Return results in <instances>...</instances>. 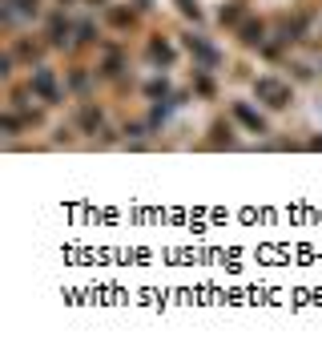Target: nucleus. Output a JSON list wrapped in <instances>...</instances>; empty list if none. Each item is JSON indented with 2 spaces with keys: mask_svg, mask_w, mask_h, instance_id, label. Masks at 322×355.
<instances>
[{
  "mask_svg": "<svg viewBox=\"0 0 322 355\" xmlns=\"http://www.w3.org/2000/svg\"><path fill=\"white\" fill-rule=\"evenodd\" d=\"M254 93L270 105V110H286L290 101H294V89L286 85L282 77H274V73H262V77H254Z\"/></svg>",
  "mask_w": 322,
  "mask_h": 355,
  "instance_id": "nucleus-1",
  "label": "nucleus"
},
{
  "mask_svg": "<svg viewBox=\"0 0 322 355\" xmlns=\"http://www.w3.org/2000/svg\"><path fill=\"white\" fill-rule=\"evenodd\" d=\"M28 93H33L37 101H44V105H57L64 97V85H57V73L48 65H37L28 73Z\"/></svg>",
  "mask_w": 322,
  "mask_h": 355,
  "instance_id": "nucleus-2",
  "label": "nucleus"
},
{
  "mask_svg": "<svg viewBox=\"0 0 322 355\" xmlns=\"http://www.w3.org/2000/svg\"><path fill=\"white\" fill-rule=\"evenodd\" d=\"M77 28H73V21L64 17V8H53L48 12V21H44V41H48V49H69V37H73Z\"/></svg>",
  "mask_w": 322,
  "mask_h": 355,
  "instance_id": "nucleus-3",
  "label": "nucleus"
},
{
  "mask_svg": "<svg viewBox=\"0 0 322 355\" xmlns=\"http://www.w3.org/2000/svg\"><path fill=\"white\" fill-rule=\"evenodd\" d=\"M44 49H48V41H21V37H12V41H8V53H12V57H21L28 69H37L44 61Z\"/></svg>",
  "mask_w": 322,
  "mask_h": 355,
  "instance_id": "nucleus-4",
  "label": "nucleus"
},
{
  "mask_svg": "<svg viewBox=\"0 0 322 355\" xmlns=\"http://www.w3.org/2000/svg\"><path fill=\"white\" fill-rule=\"evenodd\" d=\"M101 121H105V110H101L97 101H81V105H77V125H81L85 133H97Z\"/></svg>",
  "mask_w": 322,
  "mask_h": 355,
  "instance_id": "nucleus-5",
  "label": "nucleus"
},
{
  "mask_svg": "<svg viewBox=\"0 0 322 355\" xmlns=\"http://www.w3.org/2000/svg\"><path fill=\"white\" fill-rule=\"evenodd\" d=\"M186 49H190L193 57L202 61L197 69H214L217 65V49H214V44H206L202 37H193V33H190V37H186Z\"/></svg>",
  "mask_w": 322,
  "mask_h": 355,
  "instance_id": "nucleus-6",
  "label": "nucleus"
},
{
  "mask_svg": "<svg viewBox=\"0 0 322 355\" xmlns=\"http://www.w3.org/2000/svg\"><path fill=\"white\" fill-rule=\"evenodd\" d=\"M238 41L246 44V49H262L266 44V21H246L238 28Z\"/></svg>",
  "mask_w": 322,
  "mask_h": 355,
  "instance_id": "nucleus-7",
  "label": "nucleus"
},
{
  "mask_svg": "<svg viewBox=\"0 0 322 355\" xmlns=\"http://www.w3.org/2000/svg\"><path fill=\"white\" fill-rule=\"evenodd\" d=\"M129 61H125V49H109L105 57H101V73H97V77H117V73H121V69H125Z\"/></svg>",
  "mask_w": 322,
  "mask_h": 355,
  "instance_id": "nucleus-8",
  "label": "nucleus"
},
{
  "mask_svg": "<svg viewBox=\"0 0 322 355\" xmlns=\"http://www.w3.org/2000/svg\"><path fill=\"white\" fill-rule=\"evenodd\" d=\"M150 61H161V69H170L173 61H177V49H173L170 41H157V37H150Z\"/></svg>",
  "mask_w": 322,
  "mask_h": 355,
  "instance_id": "nucleus-9",
  "label": "nucleus"
},
{
  "mask_svg": "<svg viewBox=\"0 0 322 355\" xmlns=\"http://www.w3.org/2000/svg\"><path fill=\"white\" fill-rule=\"evenodd\" d=\"M242 17H246V0H230V4L222 8V17H217V21H222V28H238Z\"/></svg>",
  "mask_w": 322,
  "mask_h": 355,
  "instance_id": "nucleus-10",
  "label": "nucleus"
},
{
  "mask_svg": "<svg viewBox=\"0 0 322 355\" xmlns=\"http://www.w3.org/2000/svg\"><path fill=\"white\" fill-rule=\"evenodd\" d=\"M234 113H238V117H242V121H246V125H250L254 133H266V117H262V113H254L250 105H246V101H238Z\"/></svg>",
  "mask_w": 322,
  "mask_h": 355,
  "instance_id": "nucleus-11",
  "label": "nucleus"
},
{
  "mask_svg": "<svg viewBox=\"0 0 322 355\" xmlns=\"http://www.w3.org/2000/svg\"><path fill=\"white\" fill-rule=\"evenodd\" d=\"M109 24L113 28H133L137 24V12L133 8H109Z\"/></svg>",
  "mask_w": 322,
  "mask_h": 355,
  "instance_id": "nucleus-12",
  "label": "nucleus"
},
{
  "mask_svg": "<svg viewBox=\"0 0 322 355\" xmlns=\"http://www.w3.org/2000/svg\"><path fill=\"white\" fill-rule=\"evenodd\" d=\"M93 73H97V69H93ZM93 73H89L85 65H77L73 69V77H69V89H73V93H85L89 81H93Z\"/></svg>",
  "mask_w": 322,
  "mask_h": 355,
  "instance_id": "nucleus-13",
  "label": "nucleus"
},
{
  "mask_svg": "<svg viewBox=\"0 0 322 355\" xmlns=\"http://www.w3.org/2000/svg\"><path fill=\"white\" fill-rule=\"evenodd\" d=\"M77 37H81V41H77L81 49H89V44H101V37H97V24H89V21L77 28Z\"/></svg>",
  "mask_w": 322,
  "mask_h": 355,
  "instance_id": "nucleus-14",
  "label": "nucleus"
},
{
  "mask_svg": "<svg viewBox=\"0 0 322 355\" xmlns=\"http://www.w3.org/2000/svg\"><path fill=\"white\" fill-rule=\"evenodd\" d=\"M8 4H12V8H21L24 17H37V12H41V0H8Z\"/></svg>",
  "mask_w": 322,
  "mask_h": 355,
  "instance_id": "nucleus-15",
  "label": "nucleus"
},
{
  "mask_svg": "<svg viewBox=\"0 0 322 355\" xmlns=\"http://www.w3.org/2000/svg\"><path fill=\"white\" fill-rule=\"evenodd\" d=\"M177 8H181L190 21H202V8H197V0H177Z\"/></svg>",
  "mask_w": 322,
  "mask_h": 355,
  "instance_id": "nucleus-16",
  "label": "nucleus"
},
{
  "mask_svg": "<svg viewBox=\"0 0 322 355\" xmlns=\"http://www.w3.org/2000/svg\"><path fill=\"white\" fill-rule=\"evenodd\" d=\"M166 89H170L166 81H153V85H145V93H150V97H157V93H166Z\"/></svg>",
  "mask_w": 322,
  "mask_h": 355,
  "instance_id": "nucleus-17",
  "label": "nucleus"
},
{
  "mask_svg": "<svg viewBox=\"0 0 322 355\" xmlns=\"http://www.w3.org/2000/svg\"><path fill=\"white\" fill-rule=\"evenodd\" d=\"M89 8H109L105 0H89Z\"/></svg>",
  "mask_w": 322,
  "mask_h": 355,
  "instance_id": "nucleus-18",
  "label": "nucleus"
},
{
  "mask_svg": "<svg viewBox=\"0 0 322 355\" xmlns=\"http://www.w3.org/2000/svg\"><path fill=\"white\" fill-rule=\"evenodd\" d=\"M61 4H64V0H61Z\"/></svg>",
  "mask_w": 322,
  "mask_h": 355,
  "instance_id": "nucleus-19",
  "label": "nucleus"
}]
</instances>
